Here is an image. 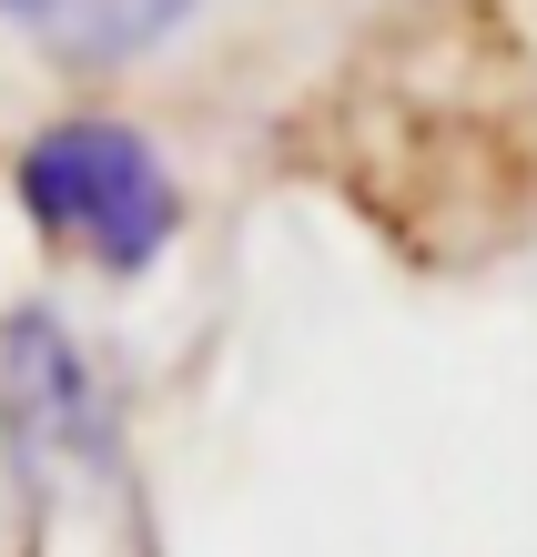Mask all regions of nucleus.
<instances>
[{
    "mask_svg": "<svg viewBox=\"0 0 537 557\" xmlns=\"http://www.w3.org/2000/svg\"><path fill=\"white\" fill-rule=\"evenodd\" d=\"M11 193L30 213V234H51L61 253L102 264L112 284L152 274L183 234V183L162 173V152L112 112H72V122H41L11 162Z\"/></svg>",
    "mask_w": 537,
    "mask_h": 557,
    "instance_id": "f257e3e1",
    "label": "nucleus"
},
{
    "mask_svg": "<svg viewBox=\"0 0 537 557\" xmlns=\"http://www.w3.org/2000/svg\"><path fill=\"white\" fill-rule=\"evenodd\" d=\"M0 436H11L21 476H82V467H112V385L91 375V355L72 345L61 314H11L0 324Z\"/></svg>",
    "mask_w": 537,
    "mask_h": 557,
    "instance_id": "f03ea898",
    "label": "nucleus"
},
{
    "mask_svg": "<svg viewBox=\"0 0 537 557\" xmlns=\"http://www.w3.org/2000/svg\"><path fill=\"white\" fill-rule=\"evenodd\" d=\"M204 0H0V21L21 41H41L51 61H82V72H112V61H143L162 30H183Z\"/></svg>",
    "mask_w": 537,
    "mask_h": 557,
    "instance_id": "7ed1b4c3",
    "label": "nucleus"
}]
</instances>
